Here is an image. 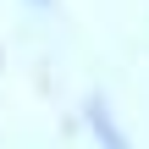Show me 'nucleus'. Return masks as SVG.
<instances>
[{"mask_svg":"<svg viewBox=\"0 0 149 149\" xmlns=\"http://www.w3.org/2000/svg\"><path fill=\"white\" fill-rule=\"evenodd\" d=\"M88 127H94V138H100V144H105V149H133V144H127V138H122V127H116V116H111V111H105L100 100L88 105Z\"/></svg>","mask_w":149,"mask_h":149,"instance_id":"obj_1","label":"nucleus"},{"mask_svg":"<svg viewBox=\"0 0 149 149\" xmlns=\"http://www.w3.org/2000/svg\"><path fill=\"white\" fill-rule=\"evenodd\" d=\"M39 6H44V0H39Z\"/></svg>","mask_w":149,"mask_h":149,"instance_id":"obj_2","label":"nucleus"}]
</instances>
